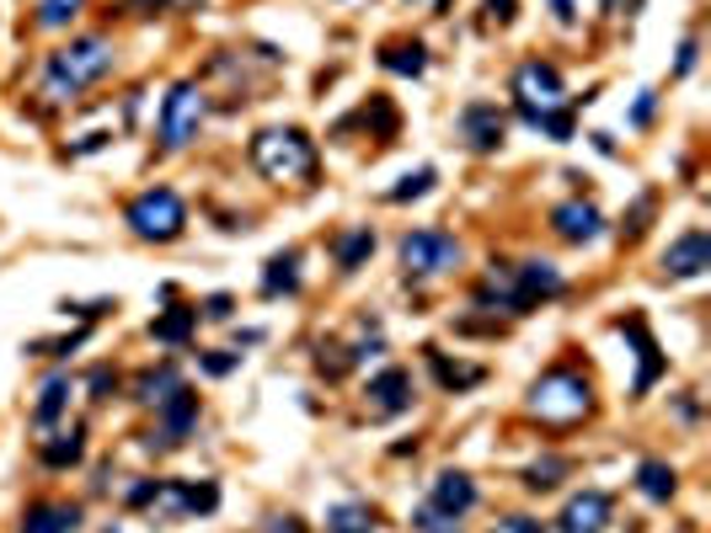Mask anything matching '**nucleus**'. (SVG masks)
Here are the masks:
<instances>
[{
  "label": "nucleus",
  "instance_id": "nucleus-3",
  "mask_svg": "<svg viewBox=\"0 0 711 533\" xmlns=\"http://www.w3.org/2000/svg\"><path fill=\"white\" fill-rule=\"evenodd\" d=\"M251 166L268 181H300L316 171V149L300 128H262L251 139Z\"/></svg>",
  "mask_w": 711,
  "mask_h": 533
},
{
  "label": "nucleus",
  "instance_id": "nucleus-11",
  "mask_svg": "<svg viewBox=\"0 0 711 533\" xmlns=\"http://www.w3.org/2000/svg\"><path fill=\"white\" fill-rule=\"evenodd\" d=\"M151 506H161V512H177V518L215 512V506H219V485H215V480H161Z\"/></svg>",
  "mask_w": 711,
  "mask_h": 533
},
{
  "label": "nucleus",
  "instance_id": "nucleus-20",
  "mask_svg": "<svg viewBox=\"0 0 711 533\" xmlns=\"http://www.w3.org/2000/svg\"><path fill=\"white\" fill-rule=\"evenodd\" d=\"M81 453H86V427H64V432H49V438L38 443V459H43L49 470L81 464Z\"/></svg>",
  "mask_w": 711,
  "mask_h": 533
},
{
  "label": "nucleus",
  "instance_id": "nucleus-35",
  "mask_svg": "<svg viewBox=\"0 0 711 533\" xmlns=\"http://www.w3.org/2000/svg\"><path fill=\"white\" fill-rule=\"evenodd\" d=\"M412 523H418V533H461V523L455 518H444V512H433L429 502L412 512Z\"/></svg>",
  "mask_w": 711,
  "mask_h": 533
},
{
  "label": "nucleus",
  "instance_id": "nucleus-40",
  "mask_svg": "<svg viewBox=\"0 0 711 533\" xmlns=\"http://www.w3.org/2000/svg\"><path fill=\"white\" fill-rule=\"evenodd\" d=\"M198 315H204V321H230V294H209Z\"/></svg>",
  "mask_w": 711,
  "mask_h": 533
},
{
  "label": "nucleus",
  "instance_id": "nucleus-15",
  "mask_svg": "<svg viewBox=\"0 0 711 533\" xmlns=\"http://www.w3.org/2000/svg\"><path fill=\"white\" fill-rule=\"evenodd\" d=\"M711 266V236L707 230H684L669 251H663V278H701Z\"/></svg>",
  "mask_w": 711,
  "mask_h": 533
},
{
  "label": "nucleus",
  "instance_id": "nucleus-45",
  "mask_svg": "<svg viewBox=\"0 0 711 533\" xmlns=\"http://www.w3.org/2000/svg\"><path fill=\"white\" fill-rule=\"evenodd\" d=\"M552 11H557V22H573L578 11H573V0H552Z\"/></svg>",
  "mask_w": 711,
  "mask_h": 533
},
{
  "label": "nucleus",
  "instance_id": "nucleus-27",
  "mask_svg": "<svg viewBox=\"0 0 711 533\" xmlns=\"http://www.w3.org/2000/svg\"><path fill=\"white\" fill-rule=\"evenodd\" d=\"M380 518H374L370 502H338L327 506V533H374Z\"/></svg>",
  "mask_w": 711,
  "mask_h": 533
},
{
  "label": "nucleus",
  "instance_id": "nucleus-32",
  "mask_svg": "<svg viewBox=\"0 0 711 533\" xmlns=\"http://www.w3.org/2000/svg\"><path fill=\"white\" fill-rule=\"evenodd\" d=\"M81 11V0H38V28H70V17Z\"/></svg>",
  "mask_w": 711,
  "mask_h": 533
},
{
  "label": "nucleus",
  "instance_id": "nucleus-13",
  "mask_svg": "<svg viewBox=\"0 0 711 533\" xmlns=\"http://www.w3.org/2000/svg\"><path fill=\"white\" fill-rule=\"evenodd\" d=\"M461 134H465V145L476 149V155H493V149H503L508 118L497 113V102H471V107L461 113Z\"/></svg>",
  "mask_w": 711,
  "mask_h": 533
},
{
  "label": "nucleus",
  "instance_id": "nucleus-14",
  "mask_svg": "<svg viewBox=\"0 0 711 533\" xmlns=\"http://www.w3.org/2000/svg\"><path fill=\"white\" fill-rule=\"evenodd\" d=\"M552 230H557L567 245H588V240L605 236V213L584 198H567V203L552 208Z\"/></svg>",
  "mask_w": 711,
  "mask_h": 533
},
{
  "label": "nucleus",
  "instance_id": "nucleus-30",
  "mask_svg": "<svg viewBox=\"0 0 711 533\" xmlns=\"http://www.w3.org/2000/svg\"><path fill=\"white\" fill-rule=\"evenodd\" d=\"M433 166H418V171H406L391 192H385V203H412V198H423V192H433Z\"/></svg>",
  "mask_w": 711,
  "mask_h": 533
},
{
  "label": "nucleus",
  "instance_id": "nucleus-29",
  "mask_svg": "<svg viewBox=\"0 0 711 533\" xmlns=\"http://www.w3.org/2000/svg\"><path fill=\"white\" fill-rule=\"evenodd\" d=\"M567 474H573V459H561V453H546V459H535V464L525 470V485H529V491H557Z\"/></svg>",
  "mask_w": 711,
  "mask_h": 533
},
{
  "label": "nucleus",
  "instance_id": "nucleus-34",
  "mask_svg": "<svg viewBox=\"0 0 711 533\" xmlns=\"http://www.w3.org/2000/svg\"><path fill=\"white\" fill-rule=\"evenodd\" d=\"M134 17H161V11H204V0H124Z\"/></svg>",
  "mask_w": 711,
  "mask_h": 533
},
{
  "label": "nucleus",
  "instance_id": "nucleus-26",
  "mask_svg": "<svg viewBox=\"0 0 711 533\" xmlns=\"http://www.w3.org/2000/svg\"><path fill=\"white\" fill-rule=\"evenodd\" d=\"M64 406H70V374H49V379H43V389H38L32 421H38V427H54V421L64 416Z\"/></svg>",
  "mask_w": 711,
  "mask_h": 533
},
{
  "label": "nucleus",
  "instance_id": "nucleus-12",
  "mask_svg": "<svg viewBox=\"0 0 711 533\" xmlns=\"http://www.w3.org/2000/svg\"><path fill=\"white\" fill-rule=\"evenodd\" d=\"M476 502H482V491H476V480H471L465 470H439L433 474V485H429L433 512H444V518H455V523H461Z\"/></svg>",
  "mask_w": 711,
  "mask_h": 533
},
{
  "label": "nucleus",
  "instance_id": "nucleus-18",
  "mask_svg": "<svg viewBox=\"0 0 711 533\" xmlns=\"http://www.w3.org/2000/svg\"><path fill=\"white\" fill-rule=\"evenodd\" d=\"M374 60H380V70H391V75H412V81H418V75L429 70V49H423L418 38H391V43H380Z\"/></svg>",
  "mask_w": 711,
  "mask_h": 533
},
{
  "label": "nucleus",
  "instance_id": "nucleus-43",
  "mask_svg": "<svg viewBox=\"0 0 711 533\" xmlns=\"http://www.w3.org/2000/svg\"><path fill=\"white\" fill-rule=\"evenodd\" d=\"M652 113H658V91H642V102L631 107V123H652Z\"/></svg>",
  "mask_w": 711,
  "mask_h": 533
},
{
  "label": "nucleus",
  "instance_id": "nucleus-41",
  "mask_svg": "<svg viewBox=\"0 0 711 533\" xmlns=\"http://www.w3.org/2000/svg\"><path fill=\"white\" fill-rule=\"evenodd\" d=\"M487 17H493L497 28H508L519 17V0H487Z\"/></svg>",
  "mask_w": 711,
  "mask_h": 533
},
{
  "label": "nucleus",
  "instance_id": "nucleus-6",
  "mask_svg": "<svg viewBox=\"0 0 711 533\" xmlns=\"http://www.w3.org/2000/svg\"><path fill=\"white\" fill-rule=\"evenodd\" d=\"M204 128V86L198 81H177L161 102V149H187Z\"/></svg>",
  "mask_w": 711,
  "mask_h": 533
},
{
  "label": "nucleus",
  "instance_id": "nucleus-25",
  "mask_svg": "<svg viewBox=\"0 0 711 533\" xmlns=\"http://www.w3.org/2000/svg\"><path fill=\"white\" fill-rule=\"evenodd\" d=\"M295 289H300V251L268 257V266H262V294L279 299V294H295Z\"/></svg>",
  "mask_w": 711,
  "mask_h": 533
},
{
  "label": "nucleus",
  "instance_id": "nucleus-36",
  "mask_svg": "<svg viewBox=\"0 0 711 533\" xmlns=\"http://www.w3.org/2000/svg\"><path fill=\"white\" fill-rule=\"evenodd\" d=\"M198 368H204L209 379H225V374H236V368H241V353H204L198 357Z\"/></svg>",
  "mask_w": 711,
  "mask_h": 533
},
{
  "label": "nucleus",
  "instance_id": "nucleus-2",
  "mask_svg": "<svg viewBox=\"0 0 711 533\" xmlns=\"http://www.w3.org/2000/svg\"><path fill=\"white\" fill-rule=\"evenodd\" d=\"M525 406H529V416H540L552 427H573V421H584L594 411V385H588L584 374H573V368H552V374H540L529 385Z\"/></svg>",
  "mask_w": 711,
  "mask_h": 533
},
{
  "label": "nucleus",
  "instance_id": "nucleus-28",
  "mask_svg": "<svg viewBox=\"0 0 711 533\" xmlns=\"http://www.w3.org/2000/svg\"><path fill=\"white\" fill-rule=\"evenodd\" d=\"M370 257H374V230L370 224H353V230L338 240V266L342 272H359Z\"/></svg>",
  "mask_w": 711,
  "mask_h": 533
},
{
  "label": "nucleus",
  "instance_id": "nucleus-31",
  "mask_svg": "<svg viewBox=\"0 0 711 533\" xmlns=\"http://www.w3.org/2000/svg\"><path fill=\"white\" fill-rule=\"evenodd\" d=\"M529 128H546L552 139H573V113L567 107H546V113H519Z\"/></svg>",
  "mask_w": 711,
  "mask_h": 533
},
{
  "label": "nucleus",
  "instance_id": "nucleus-44",
  "mask_svg": "<svg viewBox=\"0 0 711 533\" xmlns=\"http://www.w3.org/2000/svg\"><path fill=\"white\" fill-rule=\"evenodd\" d=\"M268 533H306V529H300V518H274V529Z\"/></svg>",
  "mask_w": 711,
  "mask_h": 533
},
{
  "label": "nucleus",
  "instance_id": "nucleus-17",
  "mask_svg": "<svg viewBox=\"0 0 711 533\" xmlns=\"http://www.w3.org/2000/svg\"><path fill=\"white\" fill-rule=\"evenodd\" d=\"M81 529V506L75 502H32L22 512V533H75Z\"/></svg>",
  "mask_w": 711,
  "mask_h": 533
},
{
  "label": "nucleus",
  "instance_id": "nucleus-23",
  "mask_svg": "<svg viewBox=\"0 0 711 533\" xmlns=\"http://www.w3.org/2000/svg\"><path fill=\"white\" fill-rule=\"evenodd\" d=\"M620 331H626V336L637 342V357H642V374H637V395H642V389H648L652 379L663 374V357H658V342L648 336V326H642V315H626V321H620Z\"/></svg>",
  "mask_w": 711,
  "mask_h": 533
},
{
  "label": "nucleus",
  "instance_id": "nucleus-7",
  "mask_svg": "<svg viewBox=\"0 0 711 533\" xmlns=\"http://www.w3.org/2000/svg\"><path fill=\"white\" fill-rule=\"evenodd\" d=\"M193 427H198V395L193 389H172L161 406H155V427L145 432V448L155 453H166V448H183L193 438Z\"/></svg>",
  "mask_w": 711,
  "mask_h": 533
},
{
  "label": "nucleus",
  "instance_id": "nucleus-21",
  "mask_svg": "<svg viewBox=\"0 0 711 533\" xmlns=\"http://www.w3.org/2000/svg\"><path fill=\"white\" fill-rule=\"evenodd\" d=\"M429 368H433V379H439V389H450V395L476 389L482 379H487V368H482V363H450L439 347H429Z\"/></svg>",
  "mask_w": 711,
  "mask_h": 533
},
{
  "label": "nucleus",
  "instance_id": "nucleus-10",
  "mask_svg": "<svg viewBox=\"0 0 711 533\" xmlns=\"http://www.w3.org/2000/svg\"><path fill=\"white\" fill-rule=\"evenodd\" d=\"M610 512H616L610 491L588 485L578 497H567V506H561V518H557V533H605L610 529Z\"/></svg>",
  "mask_w": 711,
  "mask_h": 533
},
{
  "label": "nucleus",
  "instance_id": "nucleus-19",
  "mask_svg": "<svg viewBox=\"0 0 711 533\" xmlns=\"http://www.w3.org/2000/svg\"><path fill=\"white\" fill-rule=\"evenodd\" d=\"M193 331H198V310H193V304H172L166 315L151 321V342H161V347H187Z\"/></svg>",
  "mask_w": 711,
  "mask_h": 533
},
{
  "label": "nucleus",
  "instance_id": "nucleus-37",
  "mask_svg": "<svg viewBox=\"0 0 711 533\" xmlns=\"http://www.w3.org/2000/svg\"><path fill=\"white\" fill-rule=\"evenodd\" d=\"M648 219H652V192H648V198H637V208H631V219L620 224V236H626V240H637L642 230H648Z\"/></svg>",
  "mask_w": 711,
  "mask_h": 533
},
{
  "label": "nucleus",
  "instance_id": "nucleus-9",
  "mask_svg": "<svg viewBox=\"0 0 711 533\" xmlns=\"http://www.w3.org/2000/svg\"><path fill=\"white\" fill-rule=\"evenodd\" d=\"M514 96H519V113H546V107H561L567 102V86H561V70L546 60H525L514 70Z\"/></svg>",
  "mask_w": 711,
  "mask_h": 533
},
{
  "label": "nucleus",
  "instance_id": "nucleus-39",
  "mask_svg": "<svg viewBox=\"0 0 711 533\" xmlns=\"http://www.w3.org/2000/svg\"><path fill=\"white\" fill-rule=\"evenodd\" d=\"M92 400H107V395H113V389H118V374H113V368H96L92 374Z\"/></svg>",
  "mask_w": 711,
  "mask_h": 533
},
{
  "label": "nucleus",
  "instance_id": "nucleus-4",
  "mask_svg": "<svg viewBox=\"0 0 711 533\" xmlns=\"http://www.w3.org/2000/svg\"><path fill=\"white\" fill-rule=\"evenodd\" d=\"M124 224L140 240L166 245V240H177L187 230V208H183V198H177L172 187H151V192H140V198L124 208Z\"/></svg>",
  "mask_w": 711,
  "mask_h": 533
},
{
  "label": "nucleus",
  "instance_id": "nucleus-22",
  "mask_svg": "<svg viewBox=\"0 0 711 533\" xmlns=\"http://www.w3.org/2000/svg\"><path fill=\"white\" fill-rule=\"evenodd\" d=\"M172 389H183V374H177V363H161V368H145L140 379H134V406H161Z\"/></svg>",
  "mask_w": 711,
  "mask_h": 533
},
{
  "label": "nucleus",
  "instance_id": "nucleus-24",
  "mask_svg": "<svg viewBox=\"0 0 711 533\" xmlns=\"http://www.w3.org/2000/svg\"><path fill=\"white\" fill-rule=\"evenodd\" d=\"M637 491H642L648 502H669V497L680 491V474H674V464H663V459H642V464H637Z\"/></svg>",
  "mask_w": 711,
  "mask_h": 533
},
{
  "label": "nucleus",
  "instance_id": "nucleus-1",
  "mask_svg": "<svg viewBox=\"0 0 711 533\" xmlns=\"http://www.w3.org/2000/svg\"><path fill=\"white\" fill-rule=\"evenodd\" d=\"M113 64H118L113 38H102V32L70 38L64 49H54V54L43 60V96H49V102H75V96L86 86H96Z\"/></svg>",
  "mask_w": 711,
  "mask_h": 533
},
{
  "label": "nucleus",
  "instance_id": "nucleus-42",
  "mask_svg": "<svg viewBox=\"0 0 711 533\" xmlns=\"http://www.w3.org/2000/svg\"><path fill=\"white\" fill-rule=\"evenodd\" d=\"M695 54H701V43H695V38H684V43H680V64H674V75H690V70H695Z\"/></svg>",
  "mask_w": 711,
  "mask_h": 533
},
{
  "label": "nucleus",
  "instance_id": "nucleus-38",
  "mask_svg": "<svg viewBox=\"0 0 711 533\" xmlns=\"http://www.w3.org/2000/svg\"><path fill=\"white\" fill-rule=\"evenodd\" d=\"M487 533H546V523H540V518H525V512H514V518H497Z\"/></svg>",
  "mask_w": 711,
  "mask_h": 533
},
{
  "label": "nucleus",
  "instance_id": "nucleus-16",
  "mask_svg": "<svg viewBox=\"0 0 711 533\" xmlns=\"http://www.w3.org/2000/svg\"><path fill=\"white\" fill-rule=\"evenodd\" d=\"M364 395H370V406L380 416H402L406 406H412V374H406V368H380Z\"/></svg>",
  "mask_w": 711,
  "mask_h": 533
},
{
  "label": "nucleus",
  "instance_id": "nucleus-33",
  "mask_svg": "<svg viewBox=\"0 0 711 533\" xmlns=\"http://www.w3.org/2000/svg\"><path fill=\"white\" fill-rule=\"evenodd\" d=\"M364 123H370L380 139H391V134H396V107H391L385 96H370V107H364Z\"/></svg>",
  "mask_w": 711,
  "mask_h": 533
},
{
  "label": "nucleus",
  "instance_id": "nucleus-8",
  "mask_svg": "<svg viewBox=\"0 0 711 533\" xmlns=\"http://www.w3.org/2000/svg\"><path fill=\"white\" fill-rule=\"evenodd\" d=\"M567 283H561L557 262H519L508 266V315H529L535 304L557 299Z\"/></svg>",
  "mask_w": 711,
  "mask_h": 533
},
{
  "label": "nucleus",
  "instance_id": "nucleus-5",
  "mask_svg": "<svg viewBox=\"0 0 711 533\" xmlns=\"http://www.w3.org/2000/svg\"><path fill=\"white\" fill-rule=\"evenodd\" d=\"M396 257H402L406 278H444V272L461 266L465 251L450 230H406L402 245H396Z\"/></svg>",
  "mask_w": 711,
  "mask_h": 533
}]
</instances>
